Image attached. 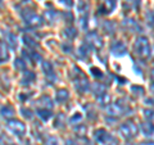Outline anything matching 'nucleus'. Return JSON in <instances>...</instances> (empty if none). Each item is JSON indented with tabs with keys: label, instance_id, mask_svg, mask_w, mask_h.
Wrapping results in <instances>:
<instances>
[{
	"label": "nucleus",
	"instance_id": "1",
	"mask_svg": "<svg viewBox=\"0 0 154 145\" xmlns=\"http://www.w3.org/2000/svg\"><path fill=\"white\" fill-rule=\"evenodd\" d=\"M134 50H135V54H136L139 58H141V59H148V58L152 55V46H150V42H149L148 37L139 36L136 40H135Z\"/></svg>",
	"mask_w": 154,
	"mask_h": 145
},
{
	"label": "nucleus",
	"instance_id": "2",
	"mask_svg": "<svg viewBox=\"0 0 154 145\" xmlns=\"http://www.w3.org/2000/svg\"><path fill=\"white\" fill-rule=\"evenodd\" d=\"M118 132L125 140H132L136 137L139 128L132 121H126V122H123L122 125H119Z\"/></svg>",
	"mask_w": 154,
	"mask_h": 145
},
{
	"label": "nucleus",
	"instance_id": "3",
	"mask_svg": "<svg viewBox=\"0 0 154 145\" xmlns=\"http://www.w3.org/2000/svg\"><path fill=\"white\" fill-rule=\"evenodd\" d=\"M26 13H22V17H23V21L28 27H32V28H38L44 25V19H42L40 16H37L36 13H33L31 11H25Z\"/></svg>",
	"mask_w": 154,
	"mask_h": 145
},
{
	"label": "nucleus",
	"instance_id": "4",
	"mask_svg": "<svg viewBox=\"0 0 154 145\" xmlns=\"http://www.w3.org/2000/svg\"><path fill=\"white\" fill-rule=\"evenodd\" d=\"M123 103V99L121 100H117L116 103L113 104H109L107 107V113L109 117H121V116H123L125 113L127 112V105L126 104H122Z\"/></svg>",
	"mask_w": 154,
	"mask_h": 145
},
{
	"label": "nucleus",
	"instance_id": "5",
	"mask_svg": "<svg viewBox=\"0 0 154 145\" xmlns=\"http://www.w3.org/2000/svg\"><path fill=\"white\" fill-rule=\"evenodd\" d=\"M7 128L18 137H23L26 135V126L23 125V122L18 119H8Z\"/></svg>",
	"mask_w": 154,
	"mask_h": 145
},
{
	"label": "nucleus",
	"instance_id": "6",
	"mask_svg": "<svg viewBox=\"0 0 154 145\" xmlns=\"http://www.w3.org/2000/svg\"><path fill=\"white\" fill-rule=\"evenodd\" d=\"M86 41H88V44L90 46H93L95 50H100L104 45L102 36L95 31H90V32L86 33Z\"/></svg>",
	"mask_w": 154,
	"mask_h": 145
},
{
	"label": "nucleus",
	"instance_id": "7",
	"mask_svg": "<svg viewBox=\"0 0 154 145\" xmlns=\"http://www.w3.org/2000/svg\"><path fill=\"white\" fill-rule=\"evenodd\" d=\"M75 88H76V90L79 91V93L84 94V93H86V91L89 90V88H90V82H89V80L86 79L84 75L77 76V79L75 80Z\"/></svg>",
	"mask_w": 154,
	"mask_h": 145
},
{
	"label": "nucleus",
	"instance_id": "8",
	"mask_svg": "<svg viewBox=\"0 0 154 145\" xmlns=\"http://www.w3.org/2000/svg\"><path fill=\"white\" fill-rule=\"evenodd\" d=\"M110 53L116 57H123L127 54V48L121 41H114L113 44L110 45Z\"/></svg>",
	"mask_w": 154,
	"mask_h": 145
},
{
	"label": "nucleus",
	"instance_id": "9",
	"mask_svg": "<svg viewBox=\"0 0 154 145\" xmlns=\"http://www.w3.org/2000/svg\"><path fill=\"white\" fill-rule=\"evenodd\" d=\"M42 71H44V73H45V77H46V80L50 82H54L55 79H57V76H55V72H54V68H53V66L50 62H42Z\"/></svg>",
	"mask_w": 154,
	"mask_h": 145
},
{
	"label": "nucleus",
	"instance_id": "10",
	"mask_svg": "<svg viewBox=\"0 0 154 145\" xmlns=\"http://www.w3.org/2000/svg\"><path fill=\"white\" fill-rule=\"evenodd\" d=\"M140 131L145 137L148 139H154V125L153 122H143L140 125Z\"/></svg>",
	"mask_w": 154,
	"mask_h": 145
},
{
	"label": "nucleus",
	"instance_id": "11",
	"mask_svg": "<svg viewBox=\"0 0 154 145\" xmlns=\"http://www.w3.org/2000/svg\"><path fill=\"white\" fill-rule=\"evenodd\" d=\"M109 137H110V134L105 131L104 128H98L94 131V140H95V143H98V144L103 145Z\"/></svg>",
	"mask_w": 154,
	"mask_h": 145
},
{
	"label": "nucleus",
	"instance_id": "12",
	"mask_svg": "<svg viewBox=\"0 0 154 145\" xmlns=\"http://www.w3.org/2000/svg\"><path fill=\"white\" fill-rule=\"evenodd\" d=\"M116 8V0H104L103 4L99 8V14H109L113 12V9Z\"/></svg>",
	"mask_w": 154,
	"mask_h": 145
},
{
	"label": "nucleus",
	"instance_id": "13",
	"mask_svg": "<svg viewBox=\"0 0 154 145\" xmlns=\"http://www.w3.org/2000/svg\"><path fill=\"white\" fill-rule=\"evenodd\" d=\"M122 26L123 28H126L127 31H141V27L140 25L135 21L134 18H126V19H123V22H122Z\"/></svg>",
	"mask_w": 154,
	"mask_h": 145
},
{
	"label": "nucleus",
	"instance_id": "14",
	"mask_svg": "<svg viewBox=\"0 0 154 145\" xmlns=\"http://www.w3.org/2000/svg\"><path fill=\"white\" fill-rule=\"evenodd\" d=\"M77 55H79V58H81V59H88L90 55V45L88 42H84V44L79 48Z\"/></svg>",
	"mask_w": 154,
	"mask_h": 145
},
{
	"label": "nucleus",
	"instance_id": "15",
	"mask_svg": "<svg viewBox=\"0 0 154 145\" xmlns=\"http://www.w3.org/2000/svg\"><path fill=\"white\" fill-rule=\"evenodd\" d=\"M37 104L40 105L41 108H46V109H50L51 110V108H53V100L50 99V96H48V95H42L40 99L37 100Z\"/></svg>",
	"mask_w": 154,
	"mask_h": 145
},
{
	"label": "nucleus",
	"instance_id": "16",
	"mask_svg": "<svg viewBox=\"0 0 154 145\" xmlns=\"http://www.w3.org/2000/svg\"><path fill=\"white\" fill-rule=\"evenodd\" d=\"M91 93L94 94V96L95 98H99L100 95H103V94H105L107 93V88H105L104 85H102V84H94L93 86H91Z\"/></svg>",
	"mask_w": 154,
	"mask_h": 145
},
{
	"label": "nucleus",
	"instance_id": "17",
	"mask_svg": "<svg viewBox=\"0 0 154 145\" xmlns=\"http://www.w3.org/2000/svg\"><path fill=\"white\" fill-rule=\"evenodd\" d=\"M77 12H79L80 17L89 16V4L85 0H79V3H77Z\"/></svg>",
	"mask_w": 154,
	"mask_h": 145
},
{
	"label": "nucleus",
	"instance_id": "18",
	"mask_svg": "<svg viewBox=\"0 0 154 145\" xmlns=\"http://www.w3.org/2000/svg\"><path fill=\"white\" fill-rule=\"evenodd\" d=\"M35 79H36V76H35V73L33 72H31V71H25L23 72V77H22V80H21V84L23 85V86H27V85H30L31 82H33L35 81Z\"/></svg>",
	"mask_w": 154,
	"mask_h": 145
},
{
	"label": "nucleus",
	"instance_id": "19",
	"mask_svg": "<svg viewBox=\"0 0 154 145\" xmlns=\"http://www.w3.org/2000/svg\"><path fill=\"white\" fill-rule=\"evenodd\" d=\"M5 44L11 48V49L16 50L17 49V36L12 32H8L5 36Z\"/></svg>",
	"mask_w": 154,
	"mask_h": 145
},
{
	"label": "nucleus",
	"instance_id": "20",
	"mask_svg": "<svg viewBox=\"0 0 154 145\" xmlns=\"http://www.w3.org/2000/svg\"><path fill=\"white\" fill-rule=\"evenodd\" d=\"M55 99H57L58 103H66V101L69 99V93H68V90H66V89L58 90V91H57V95H55Z\"/></svg>",
	"mask_w": 154,
	"mask_h": 145
},
{
	"label": "nucleus",
	"instance_id": "21",
	"mask_svg": "<svg viewBox=\"0 0 154 145\" xmlns=\"http://www.w3.org/2000/svg\"><path fill=\"white\" fill-rule=\"evenodd\" d=\"M36 114L42 121H44V122H46V121H49L51 118V110L50 109H46V108H37Z\"/></svg>",
	"mask_w": 154,
	"mask_h": 145
},
{
	"label": "nucleus",
	"instance_id": "22",
	"mask_svg": "<svg viewBox=\"0 0 154 145\" xmlns=\"http://www.w3.org/2000/svg\"><path fill=\"white\" fill-rule=\"evenodd\" d=\"M103 31L107 33V35H113L116 31V25L112 21H104L103 22Z\"/></svg>",
	"mask_w": 154,
	"mask_h": 145
},
{
	"label": "nucleus",
	"instance_id": "23",
	"mask_svg": "<svg viewBox=\"0 0 154 145\" xmlns=\"http://www.w3.org/2000/svg\"><path fill=\"white\" fill-rule=\"evenodd\" d=\"M2 116L5 119L12 118L14 116V109L12 107H9V105H4V107H2Z\"/></svg>",
	"mask_w": 154,
	"mask_h": 145
},
{
	"label": "nucleus",
	"instance_id": "24",
	"mask_svg": "<svg viewBox=\"0 0 154 145\" xmlns=\"http://www.w3.org/2000/svg\"><path fill=\"white\" fill-rule=\"evenodd\" d=\"M96 100H98L100 107H108V104L110 103V95L108 93H105L103 95H100L99 98H96Z\"/></svg>",
	"mask_w": 154,
	"mask_h": 145
},
{
	"label": "nucleus",
	"instance_id": "25",
	"mask_svg": "<svg viewBox=\"0 0 154 145\" xmlns=\"http://www.w3.org/2000/svg\"><path fill=\"white\" fill-rule=\"evenodd\" d=\"M63 35L67 39H69V40H73V39L77 36V30L75 27H67L66 30L63 31Z\"/></svg>",
	"mask_w": 154,
	"mask_h": 145
},
{
	"label": "nucleus",
	"instance_id": "26",
	"mask_svg": "<svg viewBox=\"0 0 154 145\" xmlns=\"http://www.w3.org/2000/svg\"><path fill=\"white\" fill-rule=\"evenodd\" d=\"M128 5V9H134V11H137L140 8V0H126L125 2V7Z\"/></svg>",
	"mask_w": 154,
	"mask_h": 145
},
{
	"label": "nucleus",
	"instance_id": "27",
	"mask_svg": "<svg viewBox=\"0 0 154 145\" xmlns=\"http://www.w3.org/2000/svg\"><path fill=\"white\" fill-rule=\"evenodd\" d=\"M73 130H75V132H76L77 135H79L80 137H84L85 135H86V131H88V127H86L85 125L79 123V125H77V126H76Z\"/></svg>",
	"mask_w": 154,
	"mask_h": 145
},
{
	"label": "nucleus",
	"instance_id": "28",
	"mask_svg": "<svg viewBox=\"0 0 154 145\" xmlns=\"http://www.w3.org/2000/svg\"><path fill=\"white\" fill-rule=\"evenodd\" d=\"M66 123V118H64V116L59 113L57 116V118H55V122H54V127L55 128H62L63 127V125Z\"/></svg>",
	"mask_w": 154,
	"mask_h": 145
},
{
	"label": "nucleus",
	"instance_id": "29",
	"mask_svg": "<svg viewBox=\"0 0 154 145\" xmlns=\"http://www.w3.org/2000/svg\"><path fill=\"white\" fill-rule=\"evenodd\" d=\"M0 48H2V58H0V60H2V63H4V62H7V60H8V57H9L5 41H3V42H2V45H0Z\"/></svg>",
	"mask_w": 154,
	"mask_h": 145
},
{
	"label": "nucleus",
	"instance_id": "30",
	"mask_svg": "<svg viewBox=\"0 0 154 145\" xmlns=\"http://www.w3.org/2000/svg\"><path fill=\"white\" fill-rule=\"evenodd\" d=\"M23 41H25V45L28 46L30 49H35V48H37V42L33 40V39H31L30 36H23Z\"/></svg>",
	"mask_w": 154,
	"mask_h": 145
},
{
	"label": "nucleus",
	"instance_id": "31",
	"mask_svg": "<svg viewBox=\"0 0 154 145\" xmlns=\"http://www.w3.org/2000/svg\"><path fill=\"white\" fill-rule=\"evenodd\" d=\"M45 17H46V21L50 22V23H54L57 19H58V13L55 11H49L45 13Z\"/></svg>",
	"mask_w": 154,
	"mask_h": 145
},
{
	"label": "nucleus",
	"instance_id": "32",
	"mask_svg": "<svg viewBox=\"0 0 154 145\" xmlns=\"http://www.w3.org/2000/svg\"><path fill=\"white\" fill-rule=\"evenodd\" d=\"M145 19H146V23L149 27L154 28V11H149L145 14Z\"/></svg>",
	"mask_w": 154,
	"mask_h": 145
},
{
	"label": "nucleus",
	"instance_id": "33",
	"mask_svg": "<svg viewBox=\"0 0 154 145\" xmlns=\"http://www.w3.org/2000/svg\"><path fill=\"white\" fill-rule=\"evenodd\" d=\"M14 67L19 71H23V69H26V62L21 59V58H18V59L14 60Z\"/></svg>",
	"mask_w": 154,
	"mask_h": 145
},
{
	"label": "nucleus",
	"instance_id": "34",
	"mask_svg": "<svg viewBox=\"0 0 154 145\" xmlns=\"http://www.w3.org/2000/svg\"><path fill=\"white\" fill-rule=\"evenodd\" d=\"M81 121H82V116H81V113H75V114L69 118V123L77 125V123H80Z\"/></svg>",
	"mask_w": 154,
	"mask_h": 145
},
{
	"label": "nucleus",
	"instance_id": "35",
	"mask_svg": "<svg viewBox=\"0 0 154 145\" xmlns=\"http://www.w3.org/2000/svg\"><path fill=\"white\" fill-rule=\"evenodd\" d=\"M144 117H145V119L148 121V122H153L154 121V110L145 109L144 110Z\"/></svg>",
	"mask_w": 154,
	"mask_h": 145
},
{
	"label": "nucleus",
	"instance_id": "36",
	"mask_svg": "<svg viewBox=\"0 0 154 145\" xmlns=\"http://www.w3.org/2000/svg\"><path fill=\"white\" fill-rule=\"evenodd\" d=\"M90 72H91V75H93L95 79H103L102 71H100L99 68H96V67H91V68H90Z\"/></svg>",
	"mask_w": 154,
	"mask_h": 145
},
{
	"label": "nucleus",
	"instance_id": "37",
	"mask_svg": "<svg viewBox=\"0 0 154 145\" xmlns=\"http://www.w3.org/2000/svg\"><path fill=\"white\" fill-rule=\"evenodd\" d=\"M21 113L22 116L25 117L26 119H31L32 118V112H31V109H28V108H21Z\"/></svg>",
	"mask_w": 154,
	"mask_h": 145
},
{
	"label": "nucleus",
	"instance_id": "38",
	"mask_svg": "<svg viewBox=\"0 0 154 145\" xmlns=\"http://www.w3.org/2000/svg\"><path fill=\"white\" fill-rule=\"evenodd\" d=\"M45 145H59V141H58V139H57V137H54V136H49V137L46 139Z\"/></svg>",
	"mask_w": 154,
	"mask_h": 145
},
{
	"label": "nucleus",
	"instance_id": "39",
	"mask_svg": "<svg viewBox=\"0 0 154 145\" xmlns=\"http://www.w3.org/2000/svg\"><path fill=\"white\" fill-rule=\"evenodd\" d=\"M131 91H132L135 95H143L144 94V89L141 88V86H140V88H139V86H132Z\"/></svg>",
	"mask_w": 154,
	"mask_h": 145
},
{
	"label": "nucleus",
	"instance_id": "40",
	"mask_svg": "<svg viewBox=\"0 0 154 145\" xmlns=\"http://www.w3.org/2000/svg\"><path fill=\"white\" fill-rule=\"evenodd\" d=\"M103 145H118V140L116 139L114 136H112V135H110V137H109Z\"/></svg>",
	"mask_w": 154,
	"mask_h": 145
},
{
	"label": "nucleus",
	"instance_id": "41",
	"mask_svg": "<svg viewBox=\"0 0 154 145\" xmlns=\"http://www.w3.org/2000/svg\"><path fill=\"white\" fill-rule=\"evenodd\" d=\"M62 49H63L64 53L69 54V53L72 51V45L69 44V42H64V44H62Z\"/></svg>",
	"mask_w": 154,
	"mask_h": 145
},
{
	"label": "nucleus",
	"instance_id": "42",
	"mask_svg": "<svg viewBox=\"0 0 154 145\" xmlns=\"http://www.w3.org/2000/svg\"><path fill=\"white\" fill-rule=\"evenodd\" d=\"M59 2L63 4V5L68 7V8H71L72 5H73V2H72V0H59Z\"/></svg>",
	"mask_w": 154,
	"mask_h": 145
},
{
	"label": "nucleus",
	"instance_id": "43",
	"mask_svg": "<svg viewBox=\"0 0 154 145\" xmlns=\"http://www.w3.org/2000/svg\"><path fill=\"white\" fill-rule=\"evenodd\" d=\"M66 145H76V143L73 141V140H66Z\"/></svg>",
	"mask_w": 154,
	"mask_h": 145
},
{
	"label": "nucleus",
	"instance_id": "44",
	"mask_svg": "<svg viewBox=\"0 0 154 145\" xmlns=\"http://www.w3.org/2000/svg\"><path fill=\"white\" fill-rule=\"evenodd\" d=\"M150 91H152V94H154V82L150 85Z\"/></svg>",
	"mask_w": 154,
	"mask_h": 145
},
{
	"label": "nucleus",
	"instance_id": "45",
	"mask_svg": "<svg viewBox=\"0 0 154 145\" xmlns=\"http://www.w3.org/2000/svg\"><path fill=\"white\" fill-rule=\"evenodd\" d=\"M139 145H154V143H141V144H139Z\"/></svg>",
	"mask_w": 154,
	"mask_h": 145
},
{
	"label": "nucleus",
	"instance_id": "46",
	"mask_svg": "<svg viewBox=\"0 0 154 145\" xmlns=\"http://www.w3.org/2000/svg\"><path fill=\"white\" fill-rule=\"evenodd\" d=\"M152 79H153V80H154V68H153V69H152Z\"/></svg>",
	"mask_w": 154,
	"mask_h": 145
},
{
	"label": "nucleus",
	"instance_id": "47",
	"mask_svg": "<svg viewBox=\"0 0 154 145\" xmlns=\"http://www.w3.org/2000/svg\"><path fill=\"white\" fill-rule=\"evenodd\" d=\"M9 145H17V144H14V143H11V144H9Z\"/></svg>",
	"mask_w": 154,
	"mask_h": 145
},
{
	"label": "nucleus",
	"instance_id": "48",
	"mask_svg": "<svg viewBox=\"0 0 154 145\" xmlns=\"http://www.w3.org/2000/svg\"><path fill=\"white\" fill-rule=\"evenodd\" d=\"M127 145H132V144H127Z\"/></svg>",
	"mask_w": 154,
	"mask_h": 145
}]
</instances>
